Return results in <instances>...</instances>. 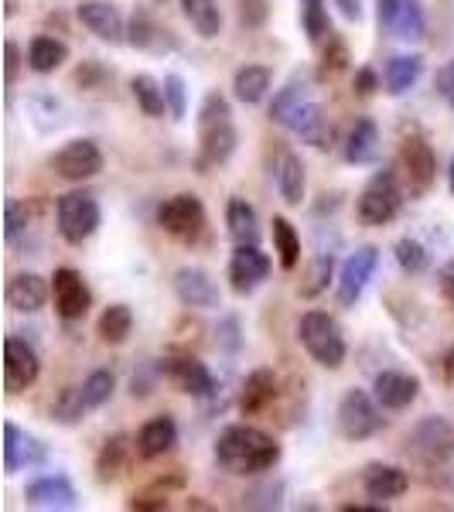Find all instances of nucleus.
<instances>
[{
    "label": "nucleus",
    "mask_w": 454,
    "mask_h": 512,
    "mask_svg": "<svg viewBox=\"0 0 454 512\" xmlns=\"http://www.w3.org/2000/svg\"><path fill=\"white\" fill-rule=\"evenodd\" d=\"M216 465L226 475H263L280 461V444L267 431L253 424H229L226 431L216 437Z\"/></svg>",
    "instance_id": "nucleus-1"
},
{
    "label": "nucleus",
    "mask_w": 454,
    "mask_h": 512,
    "mask_svg": "<svg viewBox=\"0 0 454 512\" xmlns=\"http://www.w3.org/2000/svg\"><path fill=\"white\" fill-rule=\"evenodd\" d=\"M332 274H335V253H315V260L304 270V280H301V287H297V294H301L304 301H315V297L328 291Z\"/></svg>",
    "instance_id": "nucleus-38"
},
{
    "label": "nucleus",
    "mask_w": 454,
    "mask_h": 512,
    "mask_svg": "<svg viewBox=\"0 0 454 512\" xmlns=\"http://www.w3.org/2000/svg\"><path fill=\"white\" fill-rule=\"evenodd\" d=\"M424 76V59L420 55H393L383 69V86L390 96H407Z\"/></svg>",
    "instance_id": "nucleus-33"
},
{
    "label": "nucleus",
    "mask_w": 454,
    "mask_h": 512,
    "mask_svg": "<svg viewBox=\"0 0 454 512\" xmlns=\"http://www.w3.org/2000/svg\"><path fill=\"white\" fill-rule=\"evenodd\" d=\"M161 376L175 386L178 393L195 396V400H209L216 393V376L195 355H171V359H161Z\"/></svg>",
    "instance_id": "nucleus-13"
},
{
    "label": "nucleus",
    "mask_w": 454,
    "mask_h": 512,
    "mask_svg": "<svg viewBox=\"0 0 454 512\" xmlns=\"http://www.w3.org/2000/svg\"><path fill=\"white\" fill-rule=\"evenodd\" d=\"M301 28L311 45H321L332 35V21H328V0H301Z\"/></svg>",
    "instance_id": "nucleus-41"
},
{
    "label": "nucleus",
    "mask_w": 454,
    "mask_h": 512,
    "mask_svg": "<svg viewBox=\"0 0 454 512\" xmlns=\"http://www.w3.org/2000/svg\"><path fill=\"white\" fill-rule=\"evenodd\" d=\"M31 222V212L21 198H7L4 202V239L7 243H18V236L28 229Z\"/></svg>",
    "instance_id": "nucleus-47"
},
{
    "label": "nucleus",
    "mask_w": 454,
    "mask_h": 512,
    "mask_svg": "<svg viewBox=\"0 0 454 512\" xmlns=\"http://www.w3.org/2000/svg\"><path fill=\"white\" fill-rule=\"evenodd\" d=\"M226 229H229V239L236 246H250V243H260V216L246 198L233 195L226 205Z\"/></svg>",
    "instance_id": "nucleus-30"
},
{
    "label": "nucleus",
    "mask_w": 454,
    "mask_h": 512,
    "mask_svg": "<svg viewBox=\"0 0 454 512\" xmlns=\"http://www.w3.org/2000/svg\"><path fill=\"white\" fill-rule=\"evenodd\" d=\"M362 489H366L369 499H376V502L400 499V495H407V489H410V472L400 465L373 461V465H366V472H362Z\"/></svg>",
    "instance_id": "nucleus-24"
},
{
    "label": "nucleus",
    "mask_w": 454,
    "mask_h": 512,
    "mask_svg": "<svg viewBox=\"0 0 454 512\" xmlns=\"http://www.w3.org/2000/svg\"><path fill=\"white\" fill-rule=\"evenodd\" d=\"M113 390H117V376L110 369H93L86 379H82V396H86L89 410H99L110 403Z\"/></svg>",
    "instance_id": "nucleus-43"
},
{
    "label": "nucleus",
    "mask_w": 454,
    "mask_h": 512,
    "mask_svg": "<svg viewBox=\"0 0 454 512\" xmlns=\"http://www.w3.org/2000/svg\"><path fill=\"white\" fill-rule=\"evenodd\" d=\"M99 76H103V69H99L96 62H89L86 69H79V72H76V82H79L82 89H86V86H93V79H99Z\"/></svg>",
    "instance_id": "nucleus-57"
},
{
    "label": "nucleus",
    "mask_w": 454,
    "mask_h": 512,
    "mask_svg": "<svg viewBox=\"0 0 454 512\" xmlns=\"http://www.w3.org/2000/svg\"><path fill=\"white\" fill-rule=\"evenodd\" d=\"M130 93H134L137 106L144 117L151 120H161L164 113H168V99H164V82H158L154 76H147V72H140V76L130 79Z\"/></svg>",
    "instance_id": "nucleus-36"
},
{
    "label": "nucleus",
    "mask_w": 454,
    "mask_h": 512,
    "mask_svg": "<svg viewBox=\"0 0 454 512\" xmlns=\"http://www.w3.org/2000/svg\"><path fill=\"white\" fill-rule=\"evenodd\" d=\"M407 444H410V451L424 461V465H431V468L448 465V461L454 458V427H451V420H444L437 414L420 417L414 424V431H410V437H407Z\"/></svg>",
    "instance_id": "nucleus-9"
},
{
    "label": "nucleus",
    "mask_w": 454,
    "mask_h": 512,
    "mask_svg": "<svg viewBox=\"0 0 454 512\" xmlns=\"http://www.w3.org/2000/svg\"><path fill=\"white\" fill-rule=\"evenodd\" d=\"M379 28L400 41H420L427 35V18L420 0H376Z\"/></svg>",
    "instance_id": "nucleus-15"
},
{
    "label": "nucleus",
    "mask_w": 454,
    "mask_h": 512,
    "mask_svg": "<svg viewBox=\"0 0 454 512\" xmlns=\"http://www.w3.org/2000/svg\"><path fill=\"white\" fill-rule=\"evenodd\" d=\"M175 294L185 308H195V311L219 308V287L209 270H202V267H181L175 274Z\"/></svg>",
    "instance_id": "nucleus-20"
},
{
    "label": "nucleus",
    "mask_w": 454,
    "mask_h": 512,
    "mask_svg": "<svg viewBox=\"0 0 454 512\" xmlns=\"http://www.w3.org/2000/svg\"><path fill=\"white\" fill-rule=\"evenodd\" d=\"M134 444H137V454H140L144 461L164 458V454L175 451V444H178V420L171 417V414L151 417V420H147V424L137 431Z\"/></svg>",
    "instance_id": "nucleus-25"
},
{
    "label": "nucleus",
    "mask_w": 454,
    "mask_h": 512,
    "mask_svg": "<svg viewBox=\"0 0 454 512\" xmlns=\"http://www.w3.org/2000/svg\"><path fill=\"white\" fill-rule=\"evenodd\" d=\"M48 461V448L31 437L28 431H21L14 420L4 424V475H18L24 468H41Z\"/></svg>",
    "instance_id": "nucleus-17"
},
{
    "label": "nucleus",
    "mask_w": 454,
    "mask_h": 512,
    "mask_svg": "<svg viewBox=\"0 0 454 512\" xmlns=\"http://www.w3.org/2000/svg\"><path fill=\"white\" fill-rule=\"evenodd\" d=\"M103 151H99L96 140L89 137H76L62 147L59 154H52V171L62 181H72V185H82V181L96 178L103 171Z\"/></svg>",
    "instance_id": "nucleus-11"
},
{
    "label": "nucleus",
    "mask_w": 454,
    "mask_h": 512,
    "mask_svg": "<svg viewBox=\"0 0 454 512\" xmlns=\"http://www.w3.org/2000/svg\"><path fill=\"white\" fill-rule=\"evenodd\" d=\"M393 256H396V263H400L403 274H410V277L424 274V270L431 267V253H427V246L420 243V239H414V236L396 239Z\"/></svg>",
    "instance_id": "nucleus-42"
},
{
    "label": "nucleus",
    "mask_w": 454,
    "mask_h": 512,
    "mask_svg": "<svg viewBox=\"0 0 454 512\" xmlns=\"http://www.w3.org/2000/svg\"><path fill=\"white\" fill-rule=\"evenodd\" d=\"M270 18V0H239V21L246 28H263Z\"/></svg>",
    "instance_id": "nucleus-50"
},
{
    "label": "nucleus",
    "mask_w": 454,
    "mask_h": 512,
    "mask_svg": "<svg viewBox=\"0 0 454 512\" xmlns=\"http://www.w3.org/2000/svg\"><path fill=\"white\" fill-rule=\"evenodd\" d=\"M270 256L260 250V243H250V246H236L233 256H229V287L236 294H253L263 280L270 277Z\"/></svg>",
    "instance_id": "nucleus-16"
},
{
    "label": "nucleus",
    "mask_w": 454,
    "mask_h": 512,
    "mask_svg": "<svg viewBox=\"0 0 454 512\" xmlns=\"http://www.w3.org/2000/svg\"><path fill=\"white\" fill-rule=\"evenodd\" d=\"M130 451H137V444L130 441L127 434H113L103 441V448L96 454V482L99 485H110L117 482L123 475V468H127L130 461Z\"/></svg>",
    "instance_id": "nucleus-28"
},
{
    "label": "nucleus",
    "mask_w": 454,
    "mask_h": 512,
    "mask_svg": "<svg viewBox=\"0 0 454 512\" xmlns=\"http://www.w3.org/2000/svg\"><path fill=\"white\" fill-rule=\"evenodd\" d=\"M41 376V359L38 349L21 335H7L4 338V386L11 396H18L24 390L38 383Z\"/></svg>",
    "instance_id": "nucleus-12"
},
{
    "label": "nucleus",
    "mask_w": 454,
    "mask_h": 512,
    "mask_svg": "<svg viewBox=\"0 0 454 512\" xmlns=\"http://www.w3.org/2000/svg\"><path fill=\"white\" fill-rule=\"evenodd\" d=\"M284 127L291 130L301 144L315 147V151H328V147H332V123H328L325 110H321V103H315V99L297 106Z\"/></svg>",
    "instance_id": "nucleus-19"
},
{
    "label": "nucleus",
    "mask_w": 454,
    "mask_h": 512,
    "mask_svg": "<svg viewBox=\"0 0 454 512\" xmlns=\"http://www.w3.org/2000/svg\"><path fill=\"white\" fill-rule=\"evenodd\" d=\"M297 338H301L304 352H308L321 369H342L345 355H349L342 325H338L328 311H304L301 321H297Z\"/></svg>",
    "instance_id": "nucleus-3"
},
{
    "label": "nucleus",
    "mask_w": 454,
    "mask_h": 512,
    "mask_svg": "<svg viewBox=\"0 0 454 512\" xmlns=\"http://www.w3.org/2000/svg\"><path fill=\"white\" fill-rule=\"evenodd\" d=\"M301 103H308V79L304 76H294L287 86H280L274 93V103H270V120L284 127L291 120V113L297 110Z\"/></svg>",
    "instance_id": "nucleus-40"
},
{
    "label": "nucleus",
    "mask_w": 454,
    "mask_h": 512,
    "mask_svg": "<svg viewBox=\"0 0 454 512\" xmlns=\"http://www.w3.org/2000/svg\"><path fill=\"white\" fill-rule=\"evenodd\" d=\"M403 209V188L393 168L376 171L373 178L362 185V192L356 198V216L362 226H390Z\"/></svg>",
    "instance_id": "nucleus-4"
},
{
    "label": "nucleus",
    "mask_w": 454,
    "mask_h": 512,
    "mask_svg": "<svg viewBox=\"0 0 454 512\" xmlns=\"http://www.w3.org/2000/svg\"><path fill=\"white\" fill-rule=\"evenodd\" d=\"M332 7L345 21H362V0H332Z\"/></svg>",
    "instance_id": "nucleus-55"
},
{
    "label": "nucleus",
    "mask_w": 454,
    "mask_h": 512,
    "mask_svg": "<svg viewBox=\"0 0 454 512\" xmlns=\"http://www.w3.org/2000/svg\"><path fill=\"white\" fill-rule=\"evenodd\" d=\"M18 69H21V48L14 38L4 41V76H7V89H14L18 82Z\"/></svg>",
    "instance_id": "nucleus-52"
},
{
    "label": "nucleus",
    "mask_w": 454,
    "mask_h": 512,
    "mask_svg": "<svg viewBox=\"0 0 454 512\" xmlns=\"http://www.w3.org/2000/svg\"><path fill=\"white\" fill-rule=\"evenodd\" d=\"M270 86H274V72H270L267 65H257V62L239 65L236 76H233V93H236L239 103H246V106L263 103L270 93Z\"/></svg>",
    "instance_id": "nucleus-29"
},
{
    "label": "nucleus",
    "mask_w": 454,
    "mask_h": 512,
    "mask_svg": "<svg viewBox=\"0 0 454 512\" xmlns=\"http://www.w3.org/2000/svg\"><path fill=\"white\" fill-rule=\"evenodd\" d=\"M379 267V246L366 243L359 246L356 253L345 256L342 270H338V280H335V297H338V308H356L366 294L369 280H373Z\"/></svg>",
    "instance_id": "nucleus-10"
},
{
    "label": "nucleus",
    "mask_w": 454,
    "mask_h": 512,
    "mask_svg": "<svg viewBox=\"0 0 454 512\" xmlns=\"http://www.w3.org/2000/svg\"><path fill=\"white\" fill-rule=\"evenodd\" d=\"M154 376H161V362H158V369H154L151 376H147V373H134V376H130V393H134V396H151Z\"/></svg>",
    "instance_id": "nucleus-54"
},
{
    "label": "nucleus",
    "mask_w": 454,
    "mask_h": 512,
    "mask_svg": "<svg viewBox=\"0 0 454 512\" xmlns=\"http://www.w3.org/2000/svg\"><path fill=\"white\" fill-rule=\"evenodd\" d=\"M86 414H89V403H86V396H82V386H65V390H59V396L52 400V420L62 427L82 424Z\"/></svg>",
    "instance_id": "nucleus-39"
},
{
    "label": "nucleus",
    "mask_w": 454,
    "mask_h": 512,
    "mask_svg": "<svg viewBox=\"0 0 454 512\" xmlns=\"http://www.w3.org/2000/svg\"><path fill=\"white\" fill-rule=\"evenodd\" d=\"M164 99H168V117L181 123L188 113V89H185V79L178 72H168L164 76Z\"/></svg>",
    "instance_id": "nucleus-46"
},
{
    "label": "nucleus",
    "mask_w": 454,
    "mask_h": 512,
    "mask_svg": "<svg viewBox=\"0 0 454 512\" xmlns=\"http://www.w3.org/2000/svg\"><path fill=\"white\" fill-rule=\"evenodd\" d=\"M99 222H103V209H99L93 192H65L55 198V226L59 236L69 246H82L89 236H96Z\"/></svg>",
    "instance_id": "nucleus-6"
},
{
    "label": "nucleus",
    "mask_w": 454,
    "mask_h": 512,
    "mask_svg": "<svg viewBox=\"0 0 454 512\" xmlns=\"http://www.w3.org/2000/svg\"><path fill=\"white\" fill-rule=\"evenodd\" d=\"M158 38H161V28L151 21V14L134 11V18H130V24H127V45L144 52V48H154V41Z\"/></svg>",
    "instance_id": "nucleus-45"
},
{
    "label": "nucleus",
    "mask_w": 454,
    "mask_h": 512,
    "mask_svg": "<svg viewBox=\"0 0 454 512\" xmlns=\"http://www.w3.org/2000/svg\"><path fill=\"white\" fill-rule=\"evenodd\" d=\"M69 62V45L55 35H35L28 45V69L38 76H52L55 69Z\"/></svg>",
    "instance_id": "nucleus-31"
},
{
    "label": "nucleus",
    "mask_w": 454,
    "mask_h": 512,
    "mask_svg": "<svg viewBox=\"0 0 454 512\" xmlns=\"http://www.w3.org/2000/svg\"><path fill=\"white\" fill-rule=\"evenodd\" d=\"M444 379H448V383H454V345H451V352L444 355Z\"/></svg>",
    "instance_id": "nucleus-58"
},
{
    "label": "nucleus",
    "mask_w": 454,
    "mask_h": 512,
    "mask_svg": "<svg viewBox=\"0 0 454 512\" xmlns=\"http://www.w3.org/2000/svg\"><path fill=\"white\" fill-rule=\"evenodd\" d=\"M345 65H349V48H345L342 38L328 35L325 55H321V76H338Z\"/></svg>",
    "instance_id": "nucleus-48"
},
{
    "label": "nucleus",
    "mask_w": 454,
    "mask_h": 512,
    "mask_svg": "<svg viewBox=\"0 0 454 512\" xmlns=\"http://www.w3.org/2000/svg\"><path fill=\"white\" fill-rule=\"evenodd\" d=\"M451 188H454V164H451Z\"/></svg>",
    "instance_id": "nucleus-59"
},
{
    "label": "nucleus",
    "mask_w": 454,
    "mask_h": 512,
    "mask_svg": "<svg viewBox=\"0 0 454 512\" xmlns=\"http://www.w3.org/2000/svg\"><path fill=\"white\" fill-rule=\"evenodd\" d=\"M280 499H284V482H260V485H253V489L243 495V502H239V506H243V509H263V512H270V509L284 506Z\"/></svg>",
    "instance_id": "nucleus-44"
},
{
    "label": "nucleus",
    "mask_w": 454,
    "mask_h": 512,
    "mask_svg": "<svg viewBox=\"0 0 454 512\" xmlns=\"http://www.w3.org/2000/svg\"><path fill=\"white\" fill-rule=\"evenodd\" d=\"M437 280H441V291H444V297L454 304V263H444L441 267V274H437Z\"/></svg>",
    "instance_id": "nucleus-56"
},
{
    "label": "nucleus",
    "mask_w": 454,
    "mask_h": 512,
    "mask_svg": "<svg viewBox=\"0 0 454 512\" xmlns=\"http://www.w3.org/2000/svg\"><path fill=\"white\" fill-rule=\"evenodd\" d=\"M342 158L349 164H356V168L379 161V127H376V120L359 117L356 123H352L349 137H345V144H342Z\"/></svg>",
    "instance_id": "nucleus-27"
},
{
    "label": "nucleus",
    "mask_w": 454,
    "mask_h": 512,
    "mask_svg": "<svg viewBox=\"0 0 454 512\" xmlns=\"http://www.w3.org/2000/svg\"><path fill=\"white\" fill-rule=\"evenodd\" d=\"M76 18L82 28L93 31V35L99 41H106V45L127 41V21H123V14L110 4V0H82L76 7Z\"/></svg>",
    "instance_id": "nucleus-18"
},
{
    "label": "nucleus",
    "mask_w": 454,
    "mask_h": 512,
    "mask_svg": "<svg viewBox=\"0 0 454 512\" xmlns=\"http://www.w3.org/2000/svg\"><path fill=\"white\" fill-rule=\"evenodd\" d=\"M383 86V79L376 76V69H369V65H362V69H356V79H352V89H356V96H373L376 89Z\"/></svg>",
    "instance_id": "nucleus-53"
},
{
    "label": "nucleus",
    "mask_w": 454,
    "mask_h": 512,
    "mask_svg": "<svg viewBox=\"0 0 454 512\" xmlns=\"http://www.w3.org/2000/svg\"><path fill=\"white\" fill-rule=\"evenodd\" d=\"M24 502L35 509H76L79 495H76V485L65 475H41L35 482H28Z\"/></svg>",
    "instance_id": "nucleus-23"
},
{
    "label": "nucleus",
    "mask_w": 454,
    "mask_h": 512,
    "mask_svg": "<svg viewBox=\"0 0 454 512\" xmlns=\"http://www.w3.org/2000/svg\"><path fill=\"white\" fill-rule=\"evenodd\" d=\"M181 4V14H185V21L195 28L198 38L212 41L222 35V11L216 0H178Z\"/></svg>",
    "instance_id": "nucleus-34"
},
{
    "label": "nucleus",
    "mask_w": 454,
    "mask_h": 512,
    "mask_svg": "<svg viewBox=\"0 0 454 512\" xmlns=\"http://www.w3.org/2000/svg\"><path fill=\"white\" fill-rule=\"evenodd\" d=\"M396 164H400V175H403V181H407V192L414 195V198L427 195L434 188V181H437V154H434V147L427 144V137H420V134L403 137L400 158H396Z\"/></svg>",
    "instance_id": "nucleus-8"
},
{
    "label": "nucleus",
    "mask_w": 454,
    "mask_h": 512,
    "mask_svg": "<svg viewBox=\"0 0 454 512\" xmlns=\"http://www.w3.org/2000/svg\"><path fill=\"white\" fill-rule=\"evenodd\" d=\"M7 304H11L14 311H21V315H35L48 304V297H52V277H41L35 270H24V274H14L7 280Z\"/></svg>",
    "instance_id": "nucleus-21"
},
{
    "label": "nucleus",
    "mask_w": 454,
    "mask_h": 512,
    "mask_svg": "<svg viewBox=\"0 0 454 512\" xmlns=\"http://www.w3.org/2000/svg\"><path fill=\"white\" fill-rule=\"evenodd\" d=\"M277 192L291 209L304 202V192H308V175H304V161L297 158L294 151H284L277 161Z\"/></svg>",
    "instance_id": "nucleus-32"
},
{
    "label": "nucleus",
    "mask_w": 454,
    "mask_h": 512,
    "mask_svg": "<svg viewBox=\"0 0 454 512\" xmlns=\"http://www.w3.org/2000/svg\"><path fill=\"white\" fill-rule=\"evenodd\" d=\"M130 509H137V512H164L168 509V489H164V482L134 495V499H130Z\"/></svg>",
    "instance_id": "nucleus-49"
},
{
    "label": "nucleus",
    "mask_w": 454,
    "mask_h": 512,
    "mask_svg": "<svg viewBox=\"0 0 454 512\" xmlns=\"http://www.w3.org/2000/svg\"><path fill=\"white\" fill-rule=\"evenodd\" d=\"M274 400H277V373L274 369H253V373L243 379V390H239V414L257 417Z\"/></svg>",
    "instance_id": "nucleus-26"
},
{
    "label": "nucleus",
    "mask_w": 454,
    "mask_h": 512,
    "mask_svg": "<svg viewBox=\"0 0 454 512\" xmlns=\"http://www.w3.org/2000/svg\"><path fill=\"white\" fill-rule=\"evenodd\" d=\"M270 226H274L270 233H274V253L280 260V267L297 270V263H301V236H297L294 222L287 216H274Z\"/></svg>",
    "instance_id": "nucleus-37"
},
{
    "label": "nucleus",
    "mask_w": 454,
    "mask_h": 512,
    "mask_svg": "<svg viewBox=\"0 0 454 512\" xmlns=\"http://www.w3.org/2000/svg\"><path fill=\"white\" fill-rule=\"evenodd\" d=\"M130 332H134V311H130V304H110L96 321V335L103 345H123Z\"/></svg>",
    "instance_id": "nucleus-35"
},
{
    "label": "nucleus",
    "mask_w": 454,
    "mask_h": 512,
    "mask_svg": "<svg viewBox=\"0 0 454 512\" xmlns=\"http://www.w3.org/2000/svg\"><path fill=\"white\" fill-rule=\"evenodd\" d=\"M335 424L345 441H369V437H376L386 427V417L373 393L352 386V390H345L342 400H338Z\"/></svg>",
    "instance_id": "nucleus-5"
},
{
    "label": "nucleus",
    "mask_w": 454,
    "mask_h": 512,
    "mask_svg": "<svg viewBox=\"0 0 454 512\" xmlns=\"http://www.w3.org/2000/svg\"><path fill=\"white\" fill-rule=\"evenodd\" d=\"M373 396L383 410H407L420 396V379L403 369H383L373 379Z\"/></svg>",
    "instance_id": "nucleus-22"
},
{
    "label": "nucleus",
    "mask_w": 454,
    "mask_h": 512,
    "mask_svg": "<svg viewBox=\"0 0 454 512\" xmlns=\"http://www.w3.org/2000/svg\"><path fill=\"white\" fill-rule=\"evenodd\" d=\"M52 301H55V315L62 321H82L93 308V291L82 280L79 270L59 267L52 274Z\"/></svg>",
    "instance_id": "nucleus-14"
},
{
    "label": "nucleus",
    "mask_w": 454,
    "mask_h": 512,
    "mask_svg": "<svg viewBox=\"0 0 454 512\" xmlns=\"http://www.w3.org/2000/svg\"><path fill=\"white\" fill-rule=\"evenodd\" d=\"M158 226L178 243H198L205 233V205L192 192H181L164 198L158 205Z\"/></svg>",
    "instance_id": "nucleus-7"
},
{
    "label": "nucleus",
    "mask_w": 454,
    "mask_h": 512,
    "mask_svg": "<svg viewBox=\"0 0 454 512\" xmlns=\"http://www.w3.org/2000/svg\"><path fill=\"white\" fill-rule=\"evenodd\" d=\"M434 93L444 99V103L454 110V59L444 62L441 69L434 72Z\"/></svg>",
    "instance_id": "nucleus-51"
},
{
    "label": "nucleus",
    "mask_w": 454,
    "mask_h": 512,
    "mask_svg": "<svg viewBox=\"0 0 454 512\" xmlns=\"http://www.w3.org/2000/svg\"><path fill=\"white\" fill-rule=\"evenodd\" d=\"M239 134L233 123V106L222 93H209L202 99V110H198V171H212L219 164H226L236 154Z\"/></svg>",
    "instance_id": "nucleus-2"
}]
</instances>
